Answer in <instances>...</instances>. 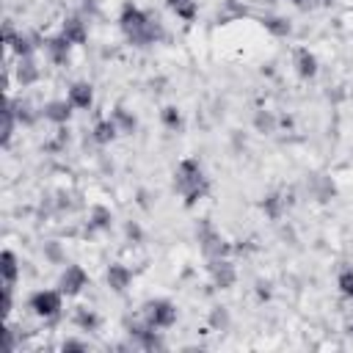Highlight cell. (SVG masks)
Segmentation results:
<instances>
[{
    "label": "cell",
    "mask_w": 353,
    "mask_h": 353,
    "mask_svg": "<svg viewBox=\"0 0 353 353\" xmlns=\"http://www.w3.org/2000/svg\"><path fill=\"white\" fill-rule=\"evenodd\" d=\"M119 25H121L124 36H127L132 44H138V47L154 44V41H160V39L165 36V33H163L160 19H157V17H152V14H143V11H141V8H135L132 3H127V6L121 8Z\"/></svg>",
    "instance_id": "obj_1"
},
{
    "label": "cell",
    "mask_w": 353,
    "mask_h": 353,
    "mask_svg": "<svg viewBox=\"0 0 353 353\" xmlns=\"http://www.w3.org/2000/svg\"><path fill=\"white\" fill-rule=\"evenodd\" d=\"M174 188H176V193H179L188 204L199 201V199L207 193L210 185H207V176H204L199 160L188 157V160H182V163L176 165V171H174Z\"/></svg>",
    "instance_id": "obj_2"
},
{
    "label": "cell",
    "mask_w": 353,
    "mask_h": 353,
    "mask_svg": "<svg viewBox=\"0 0 353 353\" xmlns=\"http://www.w3.org/2000/svg\"><path fill=\"white\" fill-rule=\"evenodd\" d=\"M143 320L152 325V328H168L176 323V306L171 301H149L143 306Z\"/></svg>",
    "instance_id": "obj_3"
},
{
    "label": "cell",
    "mask_w": 353,
    "mask_h": 353,
    "mask_svg": "<svg viewBox=\"0 0 353 353\" xmlns=\"http://www.w3.org/2000/svg\"><path fill=\"white\" fill-rule=\"evenodd\" d=\"M196 237H199L201 254H204L207 259H218V256H223V254H226V243L221 240V234L212 229V223H210V221H201V223L196 226Z\"/></svg>",
    "instance_id": "obj_4"
},
{
    "label": "cell",
    "mask_w": 353,
    "mask_h": 353,
    "mask_svg": "<svg viewBox=\"0 0 353 353\" xmlns=\"http://www.w3.org/2000/svg\"><path fill=\"white\" fill-rule=\"evenodd\" d=\"M30 309L39 314V317H55L61 312V292L55 290H41L30 298Z\"/></svg>",
    "instance_id": "obj_5"
},
{
    "label": "cell",
    "mask_w": 353,
    "mask_h": 353,
    "mask_svg": "<svg viewBox=\"0 0 353 353\" xmlns=\"http://www.w3.org/2000/svg\"><path fill=\"white\" fill-rule=\"evenodd\" d=\"M210 276H212V284L221 287V290H229V287L234 284V279H237L234 265H232L229 259H223V256L210 259Z\"/></svg>",
    "instance_id": "obj_6"
},
{
    "label": "cell",
    "mask_w": 353,
    "mask_h": 353,
    "mask_svg": "<svg viewBox=\"0 0 353 353\" xmlns=\"http://www.w3.org/2000/svg\"><path fill=\"white\" fill-rule=\"evenodd\" d=\"M85 284H88V276H85V270L80 265H69L63 270V276H61V292L63 295H77Z\"/></svg>",
    "instance_id": "obj_7"
},
{
    "label": "cell",
    "mask_w": 353,
    "mask_h": 353,
    "mask_svg": "<svg viewBox=\"0 0 353 353\" xmlns=\"http://www.w3.org/2000/svg\"><path fill=\"white\" fill-rule=\"evenodd\" d=\"M61 36H63L69 44H83V41L88 39L85 22H83L80 17H69V19L63 22V30H61Z\"/></svg>",
    "instance_id": "obj_8"
},
{
    "label": "cell",
    "mask_w": 353,
    "mask_h": 353,
    "mask_svg": "<svg viewBox=\"0 0 353 353\" xmlns=\"http://www.w3.org/2000/svg\"><path fill=\"white\" fill-rule=\"evenodd\" d=\"M41 113H44L47 121L63 124V121L69 119V113H72V102H69V99H52V102H47V105L41 108Z\"/></svg>",
    "instance_id": "obj_9"
},
{
    "label": "cell",
    "mask_w": 353,
    "mask_h": 353,
    "mask_svg": "<svg viewBox=\"0 0 353 353\" xmlns=\"http://www.w3.org/2000/svg\"><path fill=\"white\" fill-rule=\"evenodd\" d=\"M17 80L22 85H30V83L39 80V66H36L33 55H19V61H17Z\"/></svg>",
    "instance_id": "obj_10"
},
{
    "label": "cell",
    "mask_w": 353,
    "mask_h": 353,
    "mask_svg": "<svg viewBox=\"0 0 353 353\" xmlns=\"http://www.w3.org/2000/svg\"><path fill=\"white\" fill-rule=\"evenodd\" d=\"M130 281H132V273H130L124 265H110V268H108V284H110V290L124 292V290L130 287Z\"/></svg>",
    "instance_id": "obj_11"
},
{
    "label": "cell",
    "mask_w": 353,
    "mask_h": 353,
    "mask_svg": "<svg viewBox=\"0 0 353 353\" xmlns=\"http://www.w3.org/2000/svg\"><path fill=\"white\" fill-rule=\"evenodd\" d=\"M17 273H19L17 256H14L11 251H3V254H0V276H3V284H6V287H14Z\"/></svg>",
    "instance_id": "obj_12"
},
{
    "label": "cell",
    "mask_w": 353,
    "mask_h": 353,
    "mask_svg": "<svg viewBox=\"0 0 353 353\" xmlns=\"http://www.w3.org/2000/svg\"><path fill=\"white\" fill-rule=\"evenodd\" d=\"M91 99H94V91H91L88 83H74V85L69 88V102H72V108H88Z\"/></svg>",
    "instance_id": "obj_13"
},
{
    "label": "cell",
    "mask_w": 353,
    "mask_h": 353,
    "mask_svg": "<svg viewBox=\"0 0 353 353\" xmlns=\"http://www.w3.org/2000/svg\"><path fill=\"white\" fill-rule=\"evenodd\" d=\"M295 69H298L301 77H314V72H317L314 55H312L309 50H298V52H295Z\"/></svg>",
    "instance_id": "obj_14"
},
{
    "label": "cell",
    "mask_w": 353,
    "mask_h": 353,
    "mask_svg": "<svg viewBox=\"0 0 353 353\" xmlns=\"http://www.w3.org/2000/svg\"><path fill=\"white\" fill-rule=\"evenodd\" d=\"M47 55L52 58V63H66V58H69V41L63 36L50 39L47 41Z\"/></svg>",
    "instance_id": "obj_15"
},
{
    "label": "cell",
    "mask_w": 353,
    "mask_h": 353,
    "mask_svg": "<svg viewBox=\"0 0 353 353\" xmlns=\"http://www.w3.org/2000/svg\"><path fill=\"white\" fill-rule=\"evenodd\" d=\"M168 8L185 19V22H193L196 19V0H168Z\"/></svg>",
    "instance_id": "obj_16"
},
{
    "label": "cell",
    "mask_w": 353,
    "mask_h": 353,
    "mask_svg": "<svg viewBox=\"0 0 353 353\" xmlns=\"http://www.w3.org/2000/svg\"><path fill=\"white\" fill-rule=\"evenodd\" d=\"M116 132H119V127L113 124V119H105V121H99L94 127V141L97 143H110L116 138Z\"/></svg>",
    "instance_id": "obj_17"
},
{
    "label": "cell",
    "mask_w": 353,
    "mask_h": 353,
    "mask_svg": "<svg viewBox=\"0 0 353 353\" xmlns=\"http://www.w3.org/2000/svg\"><path fill=\"white\" fill-rule=\"evenodd\" d=\"M14 119H17V108H14V102L8 99V102H6V110H3V146H8V141H11V135H14Z\"/></svg>",
    "instance_id": "obj_18"
},
{
    "label": "cell",
    "mask_w": 353,
    "mask_h": 353,
    "mask_svg": "<svg viewBox=\"0 0 353 353\" xmlns=\"http://www.w3.org/2000/svg\"><path fill=\"white\" fill-rule=\"evenodd\" d=\"M110 119H113V124L119 127V132H132V130H135V116H130L124 108H116V110L110 113Z\"/></svg>",
    "instance_id": "obj_19"
},
{
    "label": "cell",
    "mask_w": 353,
    "mask_h": 353,
    "mask_svg": "<svg viewBox=\"0 0 353 353\" xmlns=\"http://www.w3.org/2000/svg\"><path fill=\"white\" fill-rule=\"evenodd\" d=\"M312 188H314V196H317L320 201H325V199H331V196H334V182H331L328 176H323V174H317V176H314Z\"/></svg>",
    "instance_id": "obj_20"
},
{
    "label": "cell",
    "mask_w": 353,
    "mask_h": 353,
    "mask_svg": "<svg viewBox=\"0 0 353 353\" xmlns=\"http://www.w3.org/2000/svg\"><path fill=\"white\" fill-rule=\"evenodd\" d=\"M110 210L108 207H102V204H97V207H91V226L94 229H105V226H110Z\"/></svg>",
    "instance_id": "obj_21"
},
{
    "label": "cell",
    "mask_w": 353,
    "mask_h": 353,
    "mask_svg": "<svg viewBox=\"0 0 353 353\" xmlns=\"http://www.w3.org/2000/svg\"><path fill=\"white\" fill-rule=\"evenodd\" d=\"M262 25H265L270 33H276V36H287V33H290V22L281 19V17H268V19H262Z\"/></svg>",
    "instance_id": "obj_22"
},
{
    "label": "cell",
    "mask_w": 353,
    "mask_h": 353,
    "mask_svg": "<svg viewBox=\"0 0 353 353\" xmlns=\"http://www.w3.org/2000/svg\"><path fill=\"white\" fill-rule=\"evenodd\" d=\"M74 323H77L80 328H88V331H91V328L97 325V314H94L91 309H85V306H83V309H77V314H74Z\"/></svg>",
    "instance_id": "obj_23"
},
{
    "label": "cell",
    "mask_w": 353,
    "mask_h": 353,
    "mask_svg": "<svg viewBox=\"0 0 353 353\" xmlns=\"http://www.w3.org/2000/svg\"><path fill=\"white\" fill-rule=\"evenodd\" d=\"M339 290H342V295L353 298V268H347V270L339 273Z\"/></svg>",
    "instance_id": "obj_24"
},
{
    "label": "cell",
    "mask_w": 353,
    "mask_h": 353,
    "mask_svg": "<svg viewBox=\"0 0 353 353\" xmlns=\"http://www.w3.org/2000/svg\"><path fill=\"white\" fill-rule=\"evenodd\" d=\"M163 121H165V127L176 130V127L182 124V119H179V110H176V108H165V110H163Z\"/></svg>",
    "instance_id": "obj_25"
},
{
    "label": "cell",
    "mask_w": 353,
    "mask_h": 353,
    "mask_svg": "<svg viewBox=\"0 0 353 353\" xmlns=\"http://www.w3.org/2000/svg\"><path fill=\"white\" fill-rule=\"evenodd\" d=\"M14 108H17V119H19V121H25V124H30V121L36 119V113L30 110V105H28V102H25V105L19 102V105H14Z\"/></svg>",
    "instance_id": "obj_26"
},
{
    "label": "cell",
    "mask_w": 353,
    "mask_h": 353,
    "mask_svg": "<svg viewBox=\"0 0 353 353\" xmlns=\"http://www.w3.org/2000/svg\"><path fill=\"white\" fill-rule=\"evenodd\" d=\"M265 210H268V215H270V218H279V212H281V199H279V196L265 199Z\"/></svg>",
    "instance_id": "obj_27"
},
{
    "label": "cell",
    "mask_w": 353,
    "mask_h": 353,
    "mask_svg": "<svg viewBox=\"0 0 353 353\" xmlns=\"http://www.w3.org/2000/svg\"><path fill=\"white\" fill-rule=\"evenodd\" d=\"M210 323H212L215 328H226V323H229V317H226V309H221V306H218V309L210 314Z\"/></svg>",
    "instance_id": "obj_28"
},
{
    "label": "cell",
    "mask_w": 353,
    "mask_h": 353,
    "mask_svg": "<svg viewBox=\"0 0 353 353\" xmlns=\"http://www.w3.org/2000/svg\"><path fill=\"white\" fill-rule=\"evenodd\" d=\"M256 127H259L262 132H270V130L276 127V121H273L270 113H259V116H256Z\"/></svg>",
    "instance_id": "obj_29"
},
{
    "label": "cell",
    "mask_w": 353,
    "mask_h": 353,
    "mask_svg": "<svg viewBox=\"0 0 353 353\" xmlns=\"http://www.w3.org/2000/svg\"><path fill=\"white\" fill-rule=\"evenodd\" d=\"M3 350H6V353L14 350V331H11V328H6V334H3Z\"/></svg>",
    "instance_id": "obj_30"
},
{
    "label": "cell",
    "mask_w": 353,
    "mask_h": 353,
    "mask_svg": "<svg viewBox=\"0 0 353 353\" xmlns=\"http://www.w3.org/2000/svg\"><path fill=\"white\" fill-rule=\"evenodd\" d=\"M127 237H130V240H141V229H138L135 223H127Z\"/></svg>",
    "instance_id": "obj_31"
},
{
    "label": "cell",
    "mask_w": 353,
    "mask_h": 353,
    "mask_svg": "<svg viewBox=\"0 0 353 353\" xmlns=\"http://www.w3.org/2000/svg\"><path fill=\"white\" fill-rule=\"evenodd\" d=\"M47 256H50V259H61V248H58V243H50V245H47Z\"/></svg>",
    "instance_id": "obj_32"
},
{
    "label": "cell",
    "mask_w": 353,
    "mask_h": 353,
    "mask_svg": "<svg viewBox=\"0 0 353 353\" xmlns=\"http://www.w3.org/2000/svg\"><path fill=\"white\" fill-rule=\"evenodd\" d=\"M63 350H85V345H83V342L69 339V342H63Z\"/></svg>",
    "instance_id": "obj_33"
},
{
    "label": "cell",
    "mask_w": 353,
    "mask_h": 353,
    "mask_svg": "<svg viewBox=\"0 0 353 353\" xmlns=\"http://www.w3.org/2000/svg\"><path fill=\"white\" fill-rule=\"evenodd\" d=\"M292 3H298V6H301V3H306V0H292Z\"/></svg>",
    "instance_id": "obj_34"
}]
</instances>
